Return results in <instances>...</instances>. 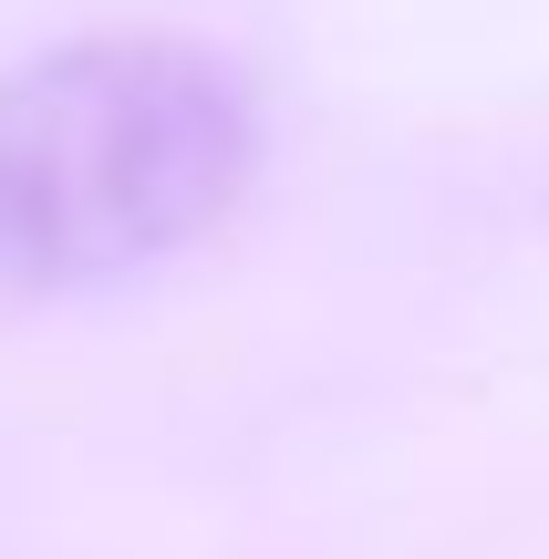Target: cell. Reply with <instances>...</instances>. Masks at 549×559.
<instances>
[{"mask_svg":"<svg viewBox=\"0 0 549 559\" xmlns=\"http://www.w3.org/2000/svg\"><path fill=\"white\" fill-rule=\"evenodd\" d=\"M260 166L249 83L187 32H83L0 73V300L198 249Z\"/></svg>","mask_w":549,"mask_h":559,"instance_id":"6da1fadb","label":"cell"}]
</instances>
